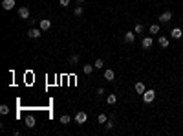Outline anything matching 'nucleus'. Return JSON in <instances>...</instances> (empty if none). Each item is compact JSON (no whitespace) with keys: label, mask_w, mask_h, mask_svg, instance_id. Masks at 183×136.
<instances>
[{"label":"nucleus","mask_w":183,"mask_h":136,"mask_svg":"<svg viewBox=\"0 0 183 136\" xmlns=\"http://www.w3.org/2000/svg\"><path fill=\"white\" fill-rule=\"evenodd\" d=\"M86 121H88V114H86L84 110H79L77 114H75V123H79V125H84Z\"/></svg>","instance_id":"f257e3e1"},{"label":"nucleus","mask_w":183,"mask_h":136,"mask_svg":"<svg viewBox=\"0 0 183 136\" xmlns=\"http://www.w3.org/2000/svg\"><path fill=\"white\" fill-rule=\"evenodd\" d=\"M154 99H156V90H152V88L145 90V94H143V101H145V103H152Z\"/></svg>","instance_id":"f03ea898"},{"label":"nucleus","mask_w":183,"mask_h":136,"mask_svg":"<svg viewBox=\"0 0 183 136\" xmlns=\"http://www.w3.org/2000/svg\"><path fill=\"white\" fill-rule=\"evenodd\" d=\"M29 7L28 6H24V7H18V17L22 18V20H29Z\"/></svg>","instance_id":"7ed1b4c3"},{"label":"nucleus","mask_w":183,"mask_h":136,"mask_svg":"<svg viewBox=\"0 0 183 136\" xmlns=\"http://www.w3.org/2000/svg\"><path fill=\"white\" fill-rule=\"evenodd\" d=\"M40 33H42V29H40V28H31V29L28 31V37H29V39H39V37H40Z\"/></svg>","instance_id":"20e7f679"},{"label":"nucleus","mask_w":183,"mask_h":136,"mask_svg":"<svg viewBox=\"0 0 183 136\" xmlns=\"http://www.w3.org/2000/svg\"><path fill=\"white\" fill-rule=\"evenodd\" d=\"M157 20H159V22H170V20H172V11H163L159 15Z\"/></svg>","instance_id":"39448f33"},{"label":"nucleus","mask_w":183,"mask_h":136,"mask_svg":"<svg viewBox=\"0 0 183 136\" xmlns=\"http://www.w3.org/2000/svg\"><path fill=\"white\" fill-rule=\"evenodd\" d=\"M152 44H154V39H152V37H143V40H141V46H143L145 50L152 48Z\"/></svg>","instance_id":"423d86ee"},{"label":"nucleus","mask_w":183,"mask_h":136,"mask_svg":"<svg viewBox=\"0 0 183 136\" xmlns=\"http://www.w3.org/2000/svg\"><path fill=\"white\" fill-rule=\"evenodd\" d=\"M134 40H136V31H126V33H125V43L132 44Z\"/></svg>","instance_id":"0eeeda50"},{"label":"nucleus","mask_w":183,"mask_h":136,"mask_svg":"<svg viewBox=\"0 0 183 136\" xmlns=\"http://www.w3.org/2000/svg\"><path fill=\"white\" fill-rule=\"evenodd\" d=\"M15 0H2V7L6 9V11H11V9L15 7Z\"/></svg>","instance_id":"6e6552de"},{"label":"nucleus","mask_w":183,"mask_h":136,"mask_svg":"<svg viewBox=\"0 0 183 136\" xmlns=\"http://www.w3.org/2000/svg\"><path fill=\"white\" fill-rule=\"evenodd\" d=\"M39 28H40L42 31H48V29L51 28V20H50V18H42V20H40V26H39Z\"/></svg>","instance_id":"1a4fd4ad"},{"label":"nucleus","mask_w":183,"mask_h":136,"mask_svg":"<svg viewBox=\"0 0 183 136\" xmlns=\"http://www.w3.org/2000/svg\"><path fill=\"white\" fill-rule=\"evenodd\" d=\"M134 88H136V92H137V94H141V96H143V94H145V90H147L145 83H141V81H137L136 85H134Z\"/></svg>","instance_id":"9d476101"},{"label":"nucleus","mask_w":183,"mask_h":136,"mask_svg":"<svg viewBox=\"0 0 183 136\" xmlns=\"http://www.w3.org/2000/svg\"><path fill=\"white\" fill-rule=\"evenodd\" d=\"M104 79H106V81H110V83L115 79V74H114V70H112V68H106V70H104Z\"/></svg>","instance_id":"9b49d317"},{"label":"nucleus","mask_w":183,"mask_h":136,"mask_svg":"<svg viewBox=\"0 0 183 136\" xmlns=\"http://www.w3.org/2000/svg\"><path fill=\"white\" fill-rule=\"evenodd\" d=\"M24 123H26V127H28V129H33V127H35V118L28 114V116H26V120H24Z\"/></svg>","instance_id":"f8f14e48"},{"label":"nucleus","mask_w":183,"mask_h":136,"mask_svg":"<svg viewBox=\"0 0 183 136\" xmlns=\"http://www.w3.org/2000/svg\"><path fill=\"white\" fill-rule=\"evenodd\" d=\"M157 44H159L161 48H167V46H168V39H167L165 35H159V37H157Z\"/></svg>","instance_id":"ddd939ff"},{"label":"nucleus","mask_w":183,"mask_h":136,"mask_svg":"<svg viewBox=\"0 0 183 136\" xmlns=\"http://www.w3.org/2000/svg\"><path fill=\"white\" fill-rule=\"evenodd\" d=\"M79 61H81V57H79L77 54H71V55L68 57V62H70V65H73V66H75V65H79Z\"/></svg>","instance_id":"4468645a"},{"label":"nucleus","mask_w":183,"mask_h":136,"mask_svg":"<svg viewBox=\"0 0 183 136\" xmlns=\"http://www.w3.org/2000/svg\"><path fill=\"white\" fill-rule=\"evenodd\" d=\"M170 35H172V39H176V40L183 37V33H181V29H179V28H174V29L170 31Z\"/></svg>","instance_id":"2eb2a0df"},{"label":"nucleus","mask_w":183,"mask_h":136,"mask_svg":"<svg viewBox=\"0 0 183 136\" xmlns=\"http://www.w3.org/2000/svg\"><path fill=\"white\" fill-rule=\"evenodd\" d=\"M106 103H108V105H115V103H117V96H115V94H108Z\"/></svg>","instance_id":"dca6fc26"},{"label":"nucleus","mask_w":183,"mask_h":136,"mask_svg":"<svg viewBox=\"0 0 183 136\" xmlns=\"http://www.w3.org/2000/svg\"><path fill=\"white\" fill-rule=\"evenodd\" d=\"M159 29H161V28H159V24H152V26L148 28L150 35H157V33H159Z\"/></svg>","instance_id":"f3484780"},{"label":"nucleus","mask_w":183,"mask_h":136,"mask_svg":"<svg viewBox=\"0 0 183 136\" xmlns=\"http://www.w3.org/2000/svg\"><path fill=\"white\" fill-rule=\"evenodd\" d=\"M134 31H136V35H141L143 31H145V28H143V24L141 22H137L136 26H134Z\"/></svg>","instance_id":"a211bd4d"},{"label":"nucleus","mask_w":183,"mask_h":136,"mask_svg":"<svg viewBox=\"0 0 183 136\" xmlns=\"http://www.w3.org/2000/svg\"><path fill=\"white\" fill-rule=\"evenodd\" d=\"M93 68H95L93 65H84V66H82V72H84V74H86V76H90V74H92V72H93Z\"/></svg>","instance_id":"6ab92c4d"},{"label":"nucleus","mask_w":183,"mask_h":136,"mask_svg":"<svg viewBox=\"0 0 183 136\" xmlns=\"http://www.w3.org/2000/svg\"><path fill=\"white\" fill-rule=\"evenodd\" d=\"M71 121V116H70V114H62V116H61V123L62 125H68Z\"/></svg>","instance_id":"aec40b11"},{"label":"nucleus","mask_w":183,"mask_h":136,"mask_svg":"<svg viewBox=\"0 0 183 136\" xmlns=\"http://www.w3.org/2000/svg\"><path fill=\"white\" fill-rule=\"evenodd\" d=\"M93 66L97 68V70H101V68L104 66V62H103V59H95V61H93Z\"/></svg>","instance_id":"412c9836"},{"label":"nucleus","mask_w":183,"mask_h":136,"mask_svg":"<svg viewBox=\"0 0 183 136\" xmlns=\"http://www.w3.org/2000/svg\"><path fill=\"white\" fill-rule=\"evenodd\" d=\"M108 121V116H106V114H99L97 116V123H106Z\"/></svg>","instance_id":"4be33fe9"},{"label":"nucleus","mask_w":183,"mask_h":136,"mask_svg":"<svg viewBox=\"0 0 183 136\" xmlns=\"http://www.w3.org/2000/svg\"><path fill=\"white\" fill-rule=\"evenodd\" d=\"M73 15H75V17H81V15H82V6L75 7V9H73Z\"/></svg>","instance_id":"5701e85b"},{"label":"nucleus","mask_w":183,"mask_h":136,"mask_svg":"<svg viewBox=\"0 0 183 136\" xmlns=\"http://www.w3.org/2000/svg\"><path fill=\"white\" fill-rule=\"evenodd\" d=\"M9 112V107L7 105H0V114H7Z\"/></svg>","instance_id":"b1692460"},{"label":"nucleus","mask_w":183,"mask_h":136,"mask_svg":"<svg viewBox=\"0 0 183 136\" xmlns=\"http://www.w3.org/2000/svg\"><path fill=\"white\" fill-rule=\"evenodd\" d=\"M104 127H106V129H112V127H114V118L106 121V123H104Z\"/></svg>","instance_id":"393cba45"},{"label":"nucleus","mask_w":183,"mask_h":136,"mask_svg":"<svg viewBox=\"0 0 183 136\" xmlns=\"http://www.w3.org/2000/svg\"><path fill=\"white\" fill-rule=\"evenodd\" d=\"M61 6H64V7L70 6V0H61Z\"/></svg>","instance_id":"a878e982"},{"label":"nucleus","mask_w":183,"mask_h":136,"mask_svg":"<svg viewBox=\"0 0 183 136\" xmlns=\"http://www.w3.org/2000/svg\"><path fill=\"white\" fill-rule=\"evenodd\" d=\"M75 2H77V4L81 6V4H84V0H75Z\"/></svg>","instance_id":"bb28decb"}]
</instances>
